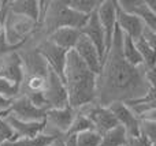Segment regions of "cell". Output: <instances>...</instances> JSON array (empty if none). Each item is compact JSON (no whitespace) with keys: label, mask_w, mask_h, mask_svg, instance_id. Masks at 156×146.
<instances>
[{"label":"cell","mask_w":156,"mask_h":146,"mask_svg":"<svg viewBox=\"0 0 156 146\" xmlns=\"http://www.w3.org/2000/svg\"><path fill=\"white\" fill-rule=\"evenodd\" d=\"M122 40L123 33L115 27L111 42V48L104 56L100 73L96 78V97L97 105L108 107L112 103L138 100L155 89L148 85L145 79L144 66L133 67L125 62L122 56Z\"/></svg>","instance_id":"cell-1"},{"label":"cell","mask_w":156,"mask_h":146,"mask_svg":"<svg viewBox=\"0 0 156 146\" xmlns=\"http://www.w3.org/2000/svg\"><path fill=\"white\" fill-rule=\"evenodd\" d=\"M96 78L97 75L83 64L76 52H67L63 71V83L66 86L69 105L71 108L78 111L82 107L94 103Z\"/></svg>","instance_id":"cell-2"},{"label":"cell","mask_w":156,"mask_h":146,"mask_svg":"<svg viewBox=\"0 0 156 146\" xmlns=\"http://www.w3.org/2000/svg\"><path fill=\"white\" fill-rule=\"evenodd\" d=\"M89 16L78 14L73 8H70L66 0H52L48 2L45 15L43 22L40 23L37 32L43 37H47L51 33L63 27H71V29L80 30L83 26Z\"/></svg>","instance_id":"cell-3"},{"label":"cell","mask_w":156,"mask_h":146,"mask_svg":"<svg viewBox=\"0 0 156 146\" xmlns=\"http://www.w3.org/2000/svg\"><path fill=\"white\" fill-rule=\"evenodd\" d=\"M38 25L34 21L8 11L4 16V42L11 51H18L36 34Z\"/></svg>","instance_id":"cell-4"},{"label":"cell","mask_w":156,"mask_h":146,"mask_svg":"<svg viewBox=\"0 0 156 146\" xmlns=\"http://www.w3.org/2000/svg\"><path fill=\"white\" fill-rule=\"evenodd\" d=\"M77 111L70 105L65 108H51L45 111L44 116V130L43 134L52 138L65 137L70 128V124L76 116Z\"/></svg>","instance_id":"cell-5"},{"label":"cell","mask_w":156,"mask_h":146,"mask_svg":"<svg viewBox=\"0 0 156 146\" xmlns=\"http://www.w3.org/2000/svg\"><path fill=\"white\" fill-rule=\"evenodd\" d=\"M78 111L88 117L92 124V128L94 131H97L100 135L108 133L110 130L119 126L116 119L114 117V115L111 114V111L107 107H101L97 105L96 103H90L88 105L80 108Z\"/></svg>","instance_id":"cell-6"},{"label":"cell","mask_w":156,"mask_h":146,"mask_svg":"<svg viewBox=\"0 0 156 146\" xmlns=\"http://www.w3.org/2000/svg\"><path fill=\"white\" fill-rule=\"evenodd\" d=\"M45 111L47 109H41L33 105L29 98H26L25 96L18 94L15 98L11 100V104L7 111L0 114V117L10 115V116L22 120V122H43L44 116H45Z\"/></svg>","instance_id":"cell-7"},{"label":"cell","mask_w":156,"mask_h":146,"mask_svg":"<svg viewBox=\"0 0 156 146\" xmlns=\"http://www.w3.org/2000/svg\"><path fill=\"white\" fill-rule=\"evenodd\" d=\"M43 97L45 100L47 109L69 107L67 92H66L63 79L59 75H56L51 68H49L48 75H47V83L43 92Z\"/></svg>","instance_id":"cell-8"},{"label":"cell","mask_w":156,"mask_h":146,"mask_svg":"<svg viewBox=\"0 0 156 146\" xmlns=\"http://www.w3.org/2000/svg\"><path fill=\"white\" fill-rule=\"evenodd\" d=\"M97 18L101 25L103 33H104V42H105V55L110 51L111 42H112L114 32L116 27V2L115 0H103L100 2L96 10Z\"/></svg>","instance_id":"cell-9"},{"label":"cell","mask_w":156,"mask_h":146,"mask_svg":"<svg viewBox=\"0 0 156 146\" xmlns=\"http://www.w3.org/2000/svg\"><path fill=\"white\" fill-rule=\"evenodd\" d=\"M116 119L118 124L125 130L127 137H137L140 135V120L138 117L130 111V108L125 103L116 101L107 107Z\"/></svg>","instance_id":"cell-10"},{"label":"cell","mask_w":156,"mask_h":146,"mask_svg":"<svg viewBox=\"0 0 156 146\" xmlns=\"http://www.w3.org/2000/svg\"><path fill=\"white\" fill-rule=\"evenodd\" d=\"M0 78L10 82L11 85L21 86L23 73H22L21 59L16 51L5 52L2 56V66H0Z\"/></svg>","instance_id":"cell-11"},{"label":"cell","mask_w":156,"mask_h":146,"mask_svg":"<svg viewBox=\"0 0 156 146\" xmlns=\"http://www.w3.org/2000/svg\"><path fill=\"white\" fill-rule=\"evenodd\" d=\"M116 5L125 12L137 16L147 27L156 32V12L149 10L145 0H119Z\"/></svg>","instance_id":"cell-12"},{"label":"cell","mask_w":156,"mask_h":146,"mask_svg":"<svg viewBox=\"0 0 156 146\" xmlns=\"http://www.w3.org/2000/svg\"><path fill=\"white\" fill-rule=\"evenodd\" d=\"M80 34L83 36L86 40L90 41V44L97 49L99 55L101 56V60H104V56H105L104 33H103L101 25H100V22H99L96 11L89 15L88 21H86L85 23H83V26L80 29Z\"/></svg>","instance_id":"cell-13"},{"label":"cell","mask_w":156,"mask_h":146,"mask_svg":"<svg viewBox=\"0 0 156 146\" xmlns=\"http://www.w3.org/2000/svg\"><path fill=\"white\" fill-rule=\"evenodd\" d=\"M73 51L78 55V57L82 60V63L92 73H94L96 75L100 73L103 60H101V56L99 55V52H97V49L90 44V41L86 40L83 36H81L78 38Z\"/></svg>","instance_id":"cell-14"},{"label":"cell","mask_w":156,"mask_h":146,"mask_svg":"<svg viewBox=\"0 0 156 146\" xmlns=\"http://www.w3.org/2000/svg\"><path fill=\"white\" fill-rule=\"evenodd\" d=\"M3 119H4V122L7 123L8 127L12 131L14 134L12 141L18 138H32V137H37L40 134H43L44 120L43 122H22V120L15 119V117L10 116V115L3 116Z\"/></svg>","instance_id":"cell-15"},{"label":"cell","mask_w":156,"mask_h":146,"mask_svg":"<svg viewBox=\"0 0 156 146\" xmlns=\"http://www.w3.org/2000/svg\"><path fill=\"white\" fill-rule=\"evenodd\" d=\"M116 26L125 36L130 37L133 41H137L141 37V33H143L145 25L137 16L125 12L116 5Z\"/></svg>","instance_id":"cell-16"},{"label":"cell","mask_w":156,"mask_h":146,"mask_svg":"<svg viewBox=\"0 0 156 146\" xmlns=\"http://www.w3.org/2000/svg\"><path fill=\"white\" fill-rule=\"evenodd\" d=\"M81 37L80 30L71 29V27H63V29H58L49 36H47L51 42H54L56 46L65 49V51H73L76 46L78 38Z\"/></svg>","instance_id":"cell-17"},{"label":"cell","mask_w":156,"mask_h":146,"mask_svg":"<svg viewBox=\"0 0 156 146\" xmlns=\"http://www.w3.org/2000/svg\"><path fill=\"white\" fill-rule=\"evenodd\" d=\"M8 11L16 15H22L37 23L38 21V2L37 0H11L7 2Z\"/></svg>","instance_id":"cell-18"},{"label":"cell","mask_w":156,"mask_h":146,"mask_svg":"<svg viewBox=\"0 0 156 146\" xmlns=\"http://www.w3.org/2000/svg\"><path fill=\"white\" fill-rule=\"evenodd\" d=\"M122 56H123L125 62L129 63L133 67L143 66V60H141L140 53H138L137 48L134 45V41L125 34H123V40H122Z\"/></svg>","instance_id":"cell-19"},{"label":"cell","mask_w":156,"mask_h":146,"mask_svg":"<svg viewBox=\"0 0 156 146\" xmlns=\"http://www.w3.org/2000/svg\"><path fill=\"white\" fill-rule=\"evenodd\" d=\"M126 139L127 135L125 133V130L121 126H118V127L110 130L108 133L103 134L99 146H125Z\"/></svg>","instance_id":"cell-20"},{"label":"cell","mask_w":156,"mask_h":146,"mask_svg":"<svg viewBox=\"0 0 156 146\" xmlns=\"http://www.w3.org/2000/svg\"><path fill=\"white\" fill-rule=\"evenodd\" d=\"M56 138L48 137L45 134H40L37 137H32V138H18L14 141L5 142V144L0 146H51V144Z\"/></svg>","instance_id":"cell-21"},{"label":"cell","mask_w":156,"mask_h":146,"mask_svg":"<svg viewBox=\"0 0 156 146\" xmlns=\"http://www.w3.org/2000/svg\"><path fill=\"white\" fill-rule=\"evenodd\" d=\"M134 45L137 48L138 53L143 60V66L145 68H155V48L149 46L145 41H143L141 38H138L137 41H134Z\"/></svg>","instance_id":"cell-22"},{"label":"cell","mask_w":156,"mask_h":146,"mask_svg":"<svg viewBox=\"0 0 156 146\" xmlns=\"http://www.w3.org/2000/svg\"><path fill=\"white\" fill-rule=\"evenodd\" d=\"M66 3L69 7L77 11L78 14H82L86 16L93 14L100 4V2H97V0H66Z\"/></svg>","instance_id":"cell-23"},{"label":"cell","mask_w":156,"mask_h":146,"mask_svg":"<svg viewBox=\"0 0 156 146\" xmlns=\"http://www.w3.org/2000/svg\"><path fill=\"white\" fill-rule=\"evenodd\" d=\"M88 130H93L89 119L83 114H81L80 111H77V114H76V116H74L73 122H71V124H70V128H69V131L66 133V135H77V134H81Z\"/></svg>","instance_id":"cell-24"},{"label":"cell","mask_w":156,"mask_h":146,"mask_svg":"<svg viewBox=\"0 0 156 146\" xmlns=\"http://www.w3.org/2000/svg\"><path fill=\"white\" fill-rule=\"evenodd\" d=\"M76 137V145L77 146H99L101 135L94 130L83 131L81 134H77Z\"/></svg>","instance_id":"cell-25"},{"label":"cell","mask_w":156,"mask_h":146,"mask_svg":"<svg viewBox=\"0 0 156 146\" xmlns=\"http://www.w3.org/2000/svg\"><path fill=\"white\" fill-rule=\"evenodd\" d=\"M140 135L156 145V120H140Z\"/></svg>","instance_id":"cell-26"},{"label":"cell","mask_w":156,"mask_h":146,"mask_svg":"<svg viewBox=\"0 0 156 146\" xmlns=\"http://www.w3.org/2000/svg\"><path fill=\"white\" fill-rule=\"evenodd\" d=\"M141 40L145 41L147 44H148L149 46H152V48L156 49V32L152 29H149V27H144L143 33H141Z\"/></svg>","instance_id":"cell-27"},{"label":"cell","mask_w":156,"mask_h":146,"mask_svg":"<svg viewBox=\"0 0 156 146\" xmlns=\"http://www.w3.org/2000/svg\"><path fill=\"white\" fill-rule=\"evenodd\" d=\"M125 146H156L155 144H151L147 138L141 135L137 137H127L126 139V145Z\"/></svg>","instance_id":"cell-28"},{"label":"cell","mask_w":156,"mask_h":146,"mask_svg":"<svg viewBox=\"0 0 156 146\" xmlns=\"http://www.w3.org/2000/svg\"><path fill=\"white\" fill-rule=\"evenodd\" d=\"M10 104H11L10 98H5V97H3V96L0 94V114H3V112L7 111L8 107H10Z\"/></svg>","instance_id":"cell-29"},{"label":"cell","mask_w":156,"mask_h":146,"mask_svg":"<svg viewBox=\"0 0 156 146\" xmlns=\"http://www.w3.org/2000/svg\"><path fill=\"white\" fill-rule=\"evenodd\" d=\"M4 3L5 2H0V12H2V10H3V5H4Z\"/></svg>","instance_id":"cell-30"}]
</instances>
